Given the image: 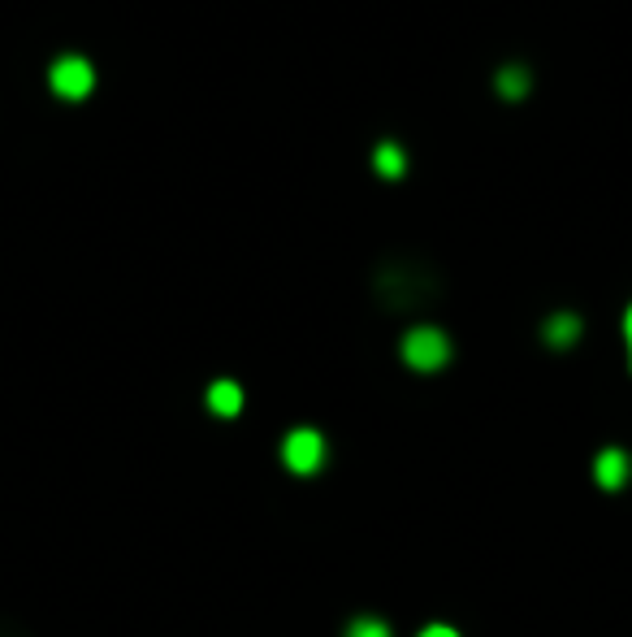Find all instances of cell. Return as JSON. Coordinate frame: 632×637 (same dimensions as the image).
<instances>
[{
	"label": "cell",
	"instance_id": "ba28073f",
	"mask_svg": "<svg viewBox=\"0 0 632 637\" xmlns=\"http://www.w3.org/2000/svg\"><path fill=\"white\" fill-rule=\"evenodd\" d=\"M373 165H377L381 178H399L403 174V152L394 148V143H381L377 156H373Z\"/></svg>",
	"mask_w": 632,
	"mask_h": 637
},
{
	"label": "cell",
	"instance_id": "30bf717a",
	"mask_svg": "<svg viewBox=\"0 0 632 637\" xmlns=\"http://www.w3.org/2000/svg\"><path fill=\"white\" fill-rule=\"evenodd\" d=\"M420 637H459L451 624H429V629H420Z\"/></svg>",
	"mask_w": 632,
	"mask_h": 637
},
{
	"label": "cell",
	"instance_id": "277c9868",
	"mask_svg": "<svg viewBox=\"0 0 632 637\" xmlns=\"http://www.w3.org/2000/svg\"><path fill=\"white\" fill-rule=\"evenodd\" d=\"M594 473L602 481V490H620L628 481V473H632V464H628V455L620 447H611V451H602L594 460Z\"/></svg>",
	"mask_w": 632,
	"mask_h": 637
},
{
	"label": "cell",
	"instance_id": "7a4b0ae2",
	"mask_svg": "<svg viewBox=\"0 0 632 637\" xmlns=\"http://www.w3.org/2000/svg\"><path fill=\"white\" fill-rule=\"evenodd\" d=\"M282 460L291 473H316L325 464V438L316 429H291L282 442Z\"/></svg>",
	"mask_w": 632,
	"mask_h": 637
},
{
	"label": "cell",
	"instance_id": "52a82bcc",
	"mask_svg": "<svg viewBox=\"0 0 632 637\" xmlns=\"http://www.w3.org/2000/svg\"><path fill=\"white\" fill-rule=\"evenodd\" d=\"M498 91H503L507 100H520L524 91H529V74H524L520 65H507V70L498 74Z\"/></svg>",
	"mask_w": 632,
	"mask_h": 637
},
{
	"label": "cell",
	"instance_id": "8fae6325",
	"mask_svg": "<svg viewBox=\"0 0 632 637\" xmlns=\"http://www.w3.org/2000/svg\"><path fill=\"white\" fill-rule=\"evenodd\" d=\"M624 334H628V351H632V304H628V312H624Z\"/></svg>",
	"mask_w": 632,
	"mask_h": 637
},
{
	"label": "cell",
	"instance_id": "9c48e42d",
	"mask_svg": "<svg viewBox=\"0 0 632 637\" xmlns=\"http://www.w3.org/2000/svg\"><path fill=\"white\" fill-rule=\"evenodd\" d=\"M347 637H390V624H386V620H373V616H364V620H351Z\"/></svg>",
	"mask_w": 632,
	"mask_h": 637
},
{
	"label": "cell",
	"instance_id": "8992f818",
	"mask_svg": "<svg viewBox=\"0 0 632 637\" xmlns=\"http://www.w3.org/2000/svg\"><path fill=\"white\" fill-rule=\"evenodd\" d=\"M576 334H581V321H576L572 312H559V317L546 321V343L550 347H568V343H576Z\"/></svg>",
	"mask_w": 632,
	"mask_h": 637
},
{
	"label": "cell",
	"instance_id": "6da1fadb",
	"mask_svg": "<svg viewBox=\"0 0 632 637\" xmlns=\"http://www.w3.org/2000/svg\"><path fill=\"white\" fill-rule=\"evenodd\" d=\"M403 360L420 373L442 369V364L451 360V338H446L442 330H433V325H416V330L403 338Z\"/></svg>",
	"mask_w": 632,
	"mask_h": 637
},
{
	"label": "cell",
	"instance_id": "5b68a950",
	"mask_svg": "<svg viewBox=\"0 0 632 637\" xmlns=\"http://www.w3.org/2000/svg\"><path fill=\"white\" fill-rule=\"evenodd\" d=\"M208 408H213L217 416H239L243 390L234 386V382H213V386H208Z\"/></svg>",
	"mask_w": 632,
	"mask_h": 637
},
{
	"label": "cell",
	"instance_id": "3957f363",
	"mask_svg": "<svg viewBox=\"0 0 632 637\" xmlns=\"http://www.w3.org/2000/svg\"><path fill=\"white\" fill-rule=\"evenodd\" d=\"M48 78H52V91L65 96V100H83L91 91V83H96V74H91V65L83 57H61L57 65H52Z\"/></svg>",
	"mask_w": 632,
	"mask_h": 637
}]
</instances>
